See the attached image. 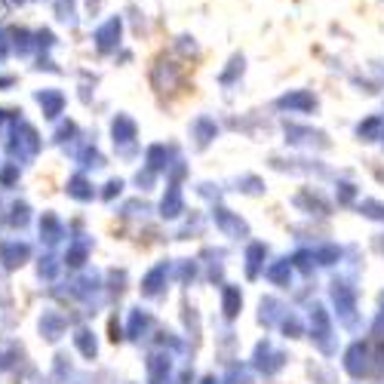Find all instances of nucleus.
I'll list each match as a JSON object with an SVG mask.
<instances>
[{"mask_svg": "<svg viewBox=\"0 0 384 384\" xmlns=\"http://www.w3.org/2000/svg\"><path fill=\"white\" fill-rule=\"evenodd\" d=\"M22 255H25V246H19V243H10V246H4V261L10 264V268H13V264H22V261H19Z\"/></svg>", "mask_w": 384, "mask_h": 384, "instance_id": "nucleus-1", "label": "nucleus"}]
</instances>
